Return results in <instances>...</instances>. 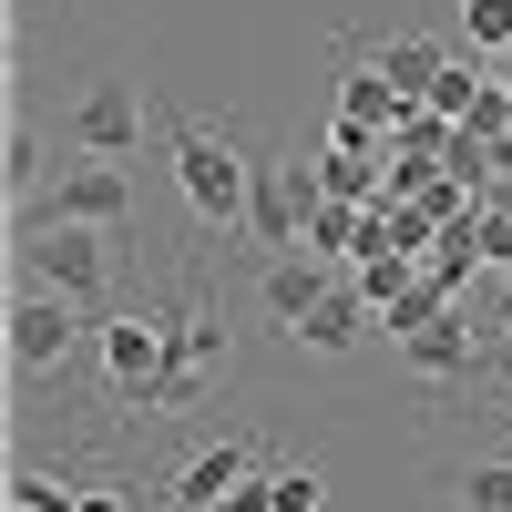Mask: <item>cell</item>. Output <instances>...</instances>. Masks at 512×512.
Here are the masks:
<instances>
[{
	"label": "cell",
	"instance_id": "7",
	"mask_svg": "<svg viewBox=\"0 0 512 512\" xmlns=\"http://www.w3.org/2000/svg\"><path fill=\"white\" fill-rule=\"evenodd\" d=\"M256 472V441L246 431H226V441H195L185 461H175V482H164V502L175 512H226V492Z\"/></svg>",
	"mask_w": 512,
	"mask_h": 512
},
{
	"label": "cell",
	"instance_id": "13",
	"mask_svg": "<svg viewBox=\"0 0 512 512\" xmlns=\"http://www.w3.org/2000/svg\"><path fill=\"white\" fill-rule=\"evenodd\" d=\"M379 72H390L400 93H431V82L451 72V52H441L431 31H400V41H379Z\"/></svg>",
	"mask_w": 512,
	"mask_h": 512
},
{
	"label": "cell",
	"instance_id": "20",
	"mask_svg": "<svg viewBox=\"0 0 512 512\" xmlns=\"http://www.w3.org/2000/svg\"><path fill=\"white\" fill-rule=\"evenodd\" d=\"M492 93H512V52H492Z\"/></svg>",
	"mask_w": 512,
	"mask_h": 512
},
{
	"label": "cell",
	"instance_id": "19",
	"mask_svg": "<svg viewBox=\"0 0 512 512\" xmlns=\"http://www.w3.org/2000/svg\"><path fill=\"white\" fill-rule=\"evenodd\" d=\"M72 512H134V502H123V492H82Z\"/></svg>",
	"mask_w": 512,
	"mask_h": 512
},
{
	"label": "cell",
	"instance_id": "3",
	"mask_svg": "<svg viewBox=\"0 0 512 512\" xmlns=\"http://www.w3.org/2000/svg\"><path fill=\"white\" fill-rule=\"evenodd\" d=\"M21 246V277L31 287H52V297H82V308H103V287H113V236L103 226H11Z\"/></svg>",
	"mask_w": 512,
	"mask_h": 512
},
{
	"label": "cell",
	"instance_id": "12",
	"mask_svg": "<svg viewBox=\"0 0 512 512\" xmlns=\"http://www.w3.org/2000/svg\"><path fill=\"white\" fill-rule=\"evenodd\" d=\"M0 185H11V205H31L41 185H52V164H41V123L11 113V134H0Z\"/></svg>",
	"mask_w": 512,
	"mask_h": 512
},
{
	"label": "cell",
	"instance_id": "16",
	"mask_svg": "<svg viewBox=\"0 0 512 512\" xmlns=\"http://www.w3.org/2000/svg\"><path fill=\"white\" fill-rule=\"evenodd\" d=\"M82 492L62 472H41V461H11V492H0V512H72Z\"/></svg>",
	"mask_w": 512,
	"mask_h": 512
},
{
	"label": "cell",
	"instance_id": "10",
	"mask_svg": "<svg viewBox=\"0 0 512 512\" xmlns=\"http://www.w3.org/2000/svg\"><path fill=\"white\" fill-rule=\"evenodd\" d=\"M359 328H369V297H349V287H328V297H318V308L297 318L287 338H297V349H318V359H349V349H359Z\"/></svg>",
	"mask_w": 512,
	"mask_h": 512
},
{
	"label": "cell",
	"instance_id": "17",
	"mask_svg": "<svg viewBox=\"0 0 512 512\" xmlns=\"http://www.w3.org/2000/svg\"><path fill=\"white\" fill-rule=\"evenodd\" d=\"M451 21H461V41L492 62V52H512V0H451Z\"/></svg>",
	"mask_w": 512,
	"mask_h": 512
},
{
	"label": "cell",
	"instance_id": "8",
	"mask_svg": "<svg viewBox=\"0 0 512 512\" xmlns=\"http://www.w3.org/2000/svg\"><path fill=\"white\" fill-rule=\"evenodd\" d=\"M328 287H338V277H328V256H308V246H287V256H267V267H256V297H267V318H277V328H297Z\"/></svg>",
	"mask_w": 512,
	"mask_h": 512
},
{
	"label": "cell",
	"instance_id": "21",
	"mask_svg": "<svg viewBox=\"0 0 512 512\" xmlns=\"http://www.w3.org/2000/svg\"><path fill=\"white\" fill-rule=\"evenodd\" d=\"M502 338H512V328H502Z\"/></svg>",
	"mask_w": 512,
	"mask_h": 512
},
{
	"label": "cell",
	"instance_id": "5",
	"mask_svg": "<svg viewBox=\"0 0 512 512\" xmlns=\"http://www.w3.org/2000/svg\"><path fill=\"white\" fill-rule=\"evenodd\" d=\"M123 216H134V175L82 154V164H62V175L21 205L11 226H103V236H123Z\"/></svg>",
	"mask_w": 512,
	"mask_h": 512
},
{
	"label": "cell",
	"instance_id": "1",
	"mask_svg": "<svg viewBox=\"0 0 512 512\" xmlns=\"http://www.w3.org/2000/svg\"><path fill=\"white\" fill-rule=\"evenodd\" d=\"M164 154H175V195L195 205L205 236H246V205H256V164L236 154V134L195 113H164Z\"/></svg>",
	"mask_w": 512,
	"mask_h": 512
},
{
	"label": "cell",
	"instance_id": "14",
	"mask_svg": "<svg viewBox=\"0 0 512 512\" xmlns=\"http://www.w3.org/2000/svg\"><path fill=\"white\" fill-rule=\"evenodd\" d=\"M318 195H379V175H369V134H349V123H338L328 134V175H318Z\"/></svg>",
	"mask_w": 512,
	"mask_h": 512
},
{
	"label": "cell",
	"instance_id": "15",
	"mask_svg": "<svg viewBox=\"0 0 512 512\" xmlns=\"http://www.w3.org/2000/svg\"><path fill=\"white\" fill-rule=\"evenodd\" d=\"M359 195H318L308 205V256H359Z\"/></svg>",
	"mask_w": 512,
	"mask_h": 512
},
{
	"label": "cell",
	"instance_id": "4",
	"mask_svg": "<svg viewBox=\"0 0 512 512\" xmlns=\"http://www.w3.org/2000/svg\"><path fill=\"white\" fill-rule=\"evenodd\" d=\"M82 338H93V308H82V297H52V287H21V297H11V318H0V349H11L21 379L72 369Z\"/></svg>",
	"mask_w": 512,
	"mask_h": 512
},
{
	"label": "cell",
	"instance_id": "11",
	"mask_svg": "<svg viewBox=\"0 0 512 512\" xmlns=\"http://www.w3.org/2000/svg\"><path fill=\"white\" fill-rule=\"evenodd\" d=\"M400 359L420 369V379H472V328H451V318H420V328H400Z\"/></svg>",
	"mask_w": 512,
	"mask_h": 512
},
{
	"label": "cell",
	"instance_id": "18",
	"mask_svg": "<svg viewBox=\"0 0 512 512\" xmlns=\"http://www.w3.org/2000/svg\"><path fill=\"white\" fill-rule=\"evenodd\" d=\"M267 512H328V472H318V461H287V472H267Z\"/></svg>",
	"mask_w": 512,
	"mask_h": 512
},
{
	"label": "cell",
	"instance_id": "2",
	"mask_svg": "<svg viewBox=\"0 0 512 512\" xmlns=\"http://www.w3.org/2000/svg\"><path fill=\"white\" fill-rule=\"evenodd\" d=\"M93 359L113 379L123 410H164V379H175V328H164L154 308H113L93 318Z\"/></svg>",
	"mask_w": 512,
	"mask_h": 512
},
{
	"label": "cell",
	"instance_id": "6",
	"mask_svg": "<svg viewBox=\"0 0 512 512\" xmlns=\"http://www.w3.org/2000/svg\"><path fill=\"white\" fill-rule=\"evenodd\" d=\"M72 154H93V164H134L144 154V93L134 82H93L72 103Z\"/></svg>",
	"mask_w": 512,
	"mask_h": 512
},
{
	"label": "cell",
	"instance_id": "9",
	"mask_svg": "<svg viewBox=\"0 0 512 512\" xmlns=\"http://www.w3.org/2000/svg\"><path fill=\"white\" fill-rule=\"evenodd\" d=\"M164 328H175V379H164V410H195V400H205V379H216V359H226V328L205 318V308L164 318Z\"/></svg>",
	"mask_w": 512,
	"mask_h": 512
}]
</instances>
